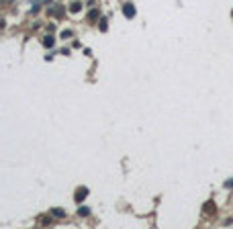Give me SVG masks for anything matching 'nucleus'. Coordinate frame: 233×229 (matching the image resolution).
Masks as SVG:
<instances>
[{"instance_id":"f03ea898","label":"nucleus","mask_w":233,"mask_h":229,"mask_svg":"<svg viewBox=\"0 0 233 229\" xmlns=\"http://www.w3.org/2000/svg\"><path fill=\"white\" fill-rule=\"evenodd\" d=\"M88 196V188H78V192H76V200H84Z\"/></svg>"},{"instance_id":"20e7f679","label":"nucleus","mask_w":233,"mask_h":229,"mask_svg":"<svg viewBox=\"0 0 233 229\" xmlns=\"http://www.w3.org/2000/svg\"><path fill=\"white\" fill-rule=\"evenodd\" d=\"M78 213H80V215H84V217H86V215H88V209H86V207H80V211H78Z\"/></svg>"},{"instance_id":"7ed1b4c3","label":"nucleus","mask_w":233,"mask_h":229,"mask_svg":"<svg viewBox=\"0 0 233 229\" xmlns=\"http://www.w3.org/2000/svg\"><path fill=\"white\" fill-rule=\"evenodd\" d=\"M80 8H82V2H74V4L70 6V10H72V12H78Z\"/></svg>"},{"instance_id":"39448f33","label":"nucleus","mask_w":233,"mask_h":229,"mask_svg":"<svg viewBox=\"0 0 233 229\" xmlns=\"http://www.w3.org/2000/svg\"><path fill=\"white\" fill-rule=\"evenodd\" d=\"M53 215H55V217H63V213H61V209H53Z\"/></svg>"},{"instance_id":"423d86ee","label":"nucleus","mask_w":233,"mask_h":229,"mask_svg":"<svg viewBox=\"0 0 233 229\" xmlns=\"http://www.w3.org/2000/svg\"><path fill=\"white\" fill-rule=\"evenodd\" d=\"M51 43H53V39H51V37H47V39H45V45L51 47Z\"/></svg>"},{"instance_id":"f257e3e1","label":"nucleus","mask_w":233,"mask_h":229,"mask_svg":"<svg viewBox=\"0 0 233 229\" xmlns=\"http://www.w3.org/2000/svg\"><path fill=\"white\" fill-rule=\"evenodd\" d=\"M123 10H125V16H129V19L135 16V6H133V4H125Z\"/></svg>"}]
</instances>
